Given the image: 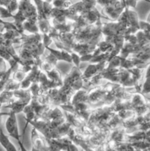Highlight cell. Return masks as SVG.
<instances>
[{
  "label": "cell",
  "mask_w": 150,
  "mask_h": 151,
  "mask_svg": "<svg viewBox=\"0 0 150 151\" xmlns=\"http://www.w3.org/2000/svg\"><path fill=\"white\" fill-rule=\"evenodd\" d=\"M6 128L7 131L11 136L14 137L15 138L19 140V135H18V128L16 126V120L15 117L14 112H12L10 117L6 123Z\"/></svg>",
  "instance_id": "cell-1"
},
{
  "label": "cell",
  "mask_w": 150,
  "mask_h": 151,
  "mask_svg": "<svg viewBox=\"0 0 150 151\" xmlns=\"http://www.w3.org/2000/svg\"><path fill=\"white\" fill-rule=\"evenodd\" d=\"M0 143L5 147L6 150H16L15 147L10 142V141H9V139H7V137L4 135L1 128H0Z\"/></svg>",
  "instance_id": "cell-2"
},
{
  "label": "cell",
  "mask_w": 150,
  "mask_h": 151,
  "mask_svg": "<svg viewBox=\"0 0 150 151\" xmlns=\"http://www.w3.org/2000/svg\"><path fill=\"white\" fill-rule=\"evenodd\" d=\"M0 4L5 6L10 12L15 10L18 7L16 0H0Z\"/></svg>",
  "instance_id": "cell-3"
},
{
  "label": "cell",
  "mask_w": 150,
  "mask_h": 151,
  "mask_svg": "<svg viewBox=\"0 0 150 151\" xmlns=\"http://www.w3.org/2000/svg\"><path fill=\"white\" fill-rule=\"evenodd\" d=\"M4 114H4V113H2V114H0V116H1V115H4Z\"/></svg>",
  "instance_id": "cell-4"
},
{
  "label": "cell",
  "mask_w": 150,
  "mask_h": 151,
  "mask_svg": "<svg viewBox=\"0 0 150 151\" xmlns=\"http://www.w3.org/2000/svg\"><path fill=\"white\" fill-rule=\"evenodd\" d=\"M0 23H3V22H2V21H1V20H0Z\"/></svg>",
  "instance_id": "cell-5"
},
{
  "label": "cell",
  "mask_w": 150,
  "mask_h": 151,
  "mask_svg": "<svg viewBox=\"0 0 150 151\" xmlns=\"http://www.w3.org/2000/svg\"><path fill=\"white\" fill-rule=\"evenodd\" d=\"M47 1H51V0H47Z\"/></svg>",
  "instance_id": "cell-6"
}]
</instances>
